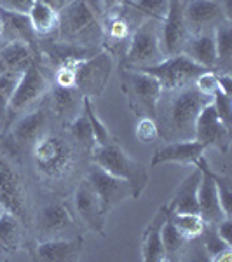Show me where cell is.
I'll return each mask as SVG.
<instances>
[{
  "mask_svg": "<svg viewBox=\"0 0 232 262\" xmlns=\"http://www.w3.org/2000/svg\"><path fill=\"white\" fill-rule=\"evenodd\" d=\"M210 101L212 98L197 91L194 84L176 91H163L154 117L159 137H163L164 142L192 140L197 116Z\"/></svg>",
  "mask_w": 232,
  "mask_h": 262,
  "instance_id": "1",
  "label": "cell"
},
{
  "mask_svg": "<svg viewBox=\"0 0 232 262\" xmlns=\"http://www.w3.org/2000/svg\"><path fill=\"white\" fill-rule=\"evenodd\" d=\"M30 154L37 177L48 184L61 185L77 175L81 154L84 152L68 133L63 135L49 129L33 143Z\"/></svg>",
  "mask_w": 232,
  "mask_h": 262,
  "instance_id": "2",
  "label": "cell"
},
{
  "mask_svg": "<svg viewBox=\"0 0 232 262\" xmlns=\"http://www.w3.org/2000/svg\"><path fill=\"white\" fill-rule=\"evenodd\" d=\"M58 40L95 48L103 46L101 16L87 0H70L60 11Z\"/></svg>",
  "mask_w": 232,
  "mask_h": 262,
  "instance_id": "3",
  "label": "cell"
},
{
  "mask_svg": "<svg viewBox=\"0 0 232 262\" xmlns=\"http://www.w3.org/2000/svg\"><path fill=\"white\" fill-rule=\"evenodd\" d=\"M91 163L100 166L101 170L112 173V175L124 179L131 184L134 200L142 196V192L145 191L147 184H149V171L147 166L136 161L134 158L128 154L119 143L115 142V138H112L110 142L103 143V145H95L89 154Z\"/></svg>",
  "mask_w": 232,
  "mask_h": 262,
  "instance_id": "4",
  "label": "cell"
},
{
  "mask_svg": "<svg viewBox=\"0 0 232 262\" xmlns=\"http://www.w3.org/2000/svg\"><path fill=\"white\" fill-rule=\"evenodd\" d=\"M0 206L21 219L27 226L32 224V208L28 187L23 171L14 163V158L0 147Z\"/></svg>",
  "mask_w": 232,
  "mask_h": 262,
  "instance_id": "5",
  "label": "cell"
},
{
  "mask_svg": "<svg viewBox=\"0 0 232 262\" xmlns=\"http://www.w3.org/2000/svg\"><path fill=\"white\" fill-rule=\"evenodd\" d=\"M122 67L126 69H147L161 63L166 54L161 46V21L145 18L134 28L128 48L124 51Z\"/></svg>",
  "mask_w": 232,
  "mask_h": 262,
  "instance_id": "6",
  "label": "cell"
},
{
  "mask_svg": "<svg viewBox=\"0 0 232 262\" xmlns=\"http://www.w3.org/2000/svg\"><path fill=\"white\" fill-rule=\"evenodd\" d=\"M49 88L51 84L49 79L45 77L42 61L35 60L21 74V79L14 90V95L11 98L9 108L6 112V119H4V126L0 135L6 133L11 128L12 122L18 119L19 116H23L25 112H28L30 108L35 107L37 103H40L42 98L48 95Z\"/></svg>",
  "mask_w": 232,
  "mask_h": 262,
  "instance_id": "7",
  "label": "cell"
},
{
  "mask_svg": "<svg viewBox=\"0 0 232 262\" xmlns=\"http://www.w3.org/2000/svg\"><path fill=\"white\" fill-rule=\"evenodd\" d=\"M51 112L45 105V100L42 98L40 103L19 116L18 119L11 124V128L0 137H6L7 142L0 143L4 150H7L12 158L30 150L32 145L35 143L45 131H49V121Z\"/></svg>",
  "mask_w": 232,
  "mask_h": 262,
  "instance_id": "8",
  "label": "cell"
},
{
  "mask_svg": "<svg viewBox=\"0 0 232 262\" xmlns=\"http://www.w3.org/2000/svg\"><path fill=\"white\" fill-rule=\"evenodd\" d=\"M121 90L128 100V107L138 117H155L157 103L163 96V88L154 75L143 70H121Z\"/></svg>",
  "mask_w": 232,
  "mask_h": 262,
  "instance_id": "9",
  "label": "cell"
},
{
  "mask_svg": "<svg viewBox=\"0 0 232 262\" xmlns=\"http://www.w3.org/2000/svg\"><path fill=\"white\" fill-rule=\"evenodd\" d=\"M113 67H115V60L110 51H96L92 56L82 60L75 69V88L86 98H98L107 88Z\"/></svg>",
  "mask_w": 232,
  "mask_h": 262,
  "instance_id": "10",
  "label": "cell"
},
{
  "mask_svg": "<svg viewBox=\"0 0 232 262\" xmlns=\"http://www.w3.org/2000/svg\"><path fill=\"white\" fill-rule=\"evenodd\" d=\"M32 224L35 227V236L39 242L81 236L77 222L68 210V205L61 201H53L40 206Z\"/></svg>",
  "mask_w": 232,
  "mask_h": 262,
  "instance_id": "11",
  "label": "cell"
},
{
  "mask_svg": "<svg viewBox=\"0 0 232 262\" xmlns=\"http://www.w3.org/2000/svg\"><path fill=\"white\" fill-rule=\"evenodd\" d=\"M140 70L154 75L159 81V84H161L163 91H176L194 84L197 75L202 74L206 69L196 65L185 54H175V56L164 58L157 65L147 67V69H140Z\"/></svg>",
  "mask_w": 232,
  "mask_h": 262,
  "instance_id": "12",
  "label": "cell"
},
{
  "mask_svg": "<svg viewBox=\"0 0 232 262\" xmlns=\"http://www.w3.org/2000/svg\"><path fill=\"white\" fill-rule=\"evenodd\" d=\"M84 179L89 182V185L92 187L96 196H98V200L107 215L115 206H119L121 203L134 198L133 187L128 180L119 179V177L112 175V173L101 170L100 166H96L92 163L84 171Z\"/></svg>",
  "mask_w": 232,
  "mask_h": 262,
  "instance_id": "13",
  "label": "cell"
},
{
  "mask_svg": "<svg viewBox=\"0 0 232 262\" xmlns=\"http://www.w3.org/2000/svg\"><path fill=\"white\" fill-rule=\"evenodd\" d=\"M72 203H74V212L77 219L87 227L91 232L100 236H105V224H107V213H105L103 206L98 200V196L92 191L89 182L82 179L77 182L72 194Z\"/></svg>",
  "mask_w": 232,
  "mask_h": 262,
  "instance_id": "14",
  "label": "cell"
},
{
  "mask_svg": "<svg viewBox=\"0 0 232 262\" xmlns=\"http://www.w3.org/2000/svg\"><path fill=\"white\" fill-rule=\"evenodd\" d=\"M183 18L191 35L213 32L227 19L220 0H187L183 2Z\"/></svg>",
  "mask_w": 232,
  "mask_h": 262,
  "instance_id": "15",
  "label": "cell"
},
{
  "mask_svg": "<svg viewBox=\"0 0 232 262\" xmlns=\"http://www.w3.org/2000/svg\"><path fill=\"white\" fill-rule=\"evenodd\" d=\"M194 138L204 143L206 147H215L222 154H227L230 149V128L220 121L212 101L206 103L197 116Z\"/></svg>",
  "mask_w": 232,
  "mask_h": 262,
  "instance_id": "16",
  "label": "cell"
},
{
  "mask_svg": "<svg viewBox=\"0 0 232 262\" xmlns=\"http://www.w3.org/2000/svg\"><path fill=\"white\" fill-rule=\"evenodd\" d=\"M183 2L185 0H170L168 14L161 21V46L166 58L182 54L191 37L183 18Z\"/></svg>",
  "mask_w": 232,
  "mask_h": 262,
  "instance_id": "17",
  "label": "cell"
},
{
  "mask_svg": "<svg viewBox=\"0 0 232 262\" xmlns=\"http://www.w3.org/2000/svg\"><path fill=\"white\" fill-rule=\"evenodd\" d=\"M194 166L201 170V180L197 187V206H199V215L206 224H218L222 219H225V213L222 210L220 200H218L217 184L213 179V170L210 166L206 154L201 156Z\"/></svg>",
  "mask_w": 232,
  "mask_h": 262,
  "instance_id": "18",
  "label": "cell"
},
{
  "mask_svg": "<svg viewBox=\"0 0 232 262\" xmlns=\"http://www.w3.org/2000/svg\"><path fill=\"white\" fill-rule=\"evenodd\" d=\"M84 238L74 236V238H56L37 242L32 248V259L39 262H74L82 257L84 252Z\"/></svg>",
  "mask_w": 232,
  "mask_h": 262,
  "instance_id": "19",
  "label": "cell"
},
{
  "mask_svg": "<svg viewBox=\"0 0 232 262\" xmlns=\"http://www.w3.org/2000/svg\"><path fill=\"white\" fill-rule=\"evenodd\" d=\"M44 100L53 119L60 121L63 126H66L84 111V96L77 88H61L54 84L49 88Z\"/></svg>",
  "mask_w": 232,
  "mask_h": 262,
  "instance_id": "20",
  "label": "cell"
},
{
  "mask_svg": "<svg viewBox=\"0 0 232 262\" xmlns=\"http://www.w3.org/2000/svg\"><path fill=\"white\" fill-rule=\"evenodd\" d=\"M208 147L199 140H182V142H166L159 147L152 156L150 166H159L166 163H178V164H191L194 166L201 156L206 154Z\"/></svg>",
  "mask_w": 232,
  "mask_h": 262,
  "instance_id": "21",
  "label": "cell"
},
{
  "mask_svg": "<svg viewBox=\"0 0 232 262\" xmlns=\"http://www.w3.org/2000/svg\"><path fill=\"white\" fill-rule=\"evenodd\" d=\"M170 217L166 205L159 206L155 215L152 217L149 226L142 232V260L143 262H164V248H163V239H161V231L163 226L166 222V219Z\"/></svg>",
  "mask_w": 232,
  "mask_h": 262,
  "instance_id": "22",
  "label": "cell"
},
{
  "mask_svg": "<svg viewBox=\"0 0 232 262\" xmlns=\"http://www.w3.org/2000/svg\"><path fill=\"white\" fill-rule=\"evenodd\" d=\"M201 170L194 166L191 175L176 185L175 192H173L170 203H166V208L170 213H199V206H197V187H199L201 180Z\"/></svg>",
  "mask_w": 232,
  "mask_h": 262,
  "instance_id": "23",
  "label": "cell"
},
{
  "mask_svg": "<svg viewBox=\"0 0 232 262\" xmlns=\"http://www.w3.org/2000/svg\"><path fill=\"white\" fill-rule=\"evenodd\" d=\"M0 19H2V35H0V44L4 42H14L21 40L27 42L28 46H32L35 49V53L39 54V37L33 32L30 19L27 14H18V12H9L0 9Z\"/></svg>",
  "mask_w": 232,
  "mask_h": 262,
  "instance_id": "24",
  "label": "cell"
},
{
  "mask_svg": "<svg viewBox=\"0 0 232 262\" xmlns=\"http://www.w3.org/2000/svg\"><path fill=\"white\" fill-rule=\"evenodd\" d=\"M27 227L11 212L0 213V255H14L27 247Z\"/></svg>",
  "mask_w": 232,
  "mask_h": 262,
  "instance_id": "25",
  "label": "cell"
},
{
  "mask_svg": "<svg viewBox=\"0 0 232 262\" xmlns=\"http://www.w3.org/2000/svg\"><path fill=\"white\" fill-rule=\"evenodd\" d=\"M35 60H40L39 54L27 42L14 40L0 44V74L2 72L23 74Z\"/></svg>",
  "mask_w": 232,
  "mask_h": 262,
  "instance_id": "26",
  "label": "cell"
},
{
  "mask_svg": "<svg viewBox=\"0 0 232 262\" xmlns=\"http://www.w3.org/2000/svg\"><path fill=\"white\" fill-rule=\"evenodd\" d=\"M182 54L194 61L196 65L202 67L206 70L217 69V46H215L213 32L197 33L191 35L182 51Z\"/></svg>",
  "mask_w": 232,
  "mask_h": 262,
  "instance_id": "27",
  "label": "cell"
},
{
  "mask_svg": "<svg viewBox=\"0 0 232 262\" xmlns=\"http://www.w3.org/2000/svg\"><path fill=\"white\" fill-rule=\"evenodd\" d=\"M28 19L37 37H48L58 30L60 25V11L53 9L48 4L35 0L32 9L28 11Z\"/></svg>",
  "mask_w": 232,
  "mask_h": 262,
  "instance_id": "28",
  "label": "cell"
},
{
  "mask_svg": "<svg viewBox=\"0 0 232 262\" xmlns=\"http://www.w3.org/2000/svg\"><path fill=\"white\" fill-rule=\"evenodd\" d=\"M161 239H163V248H164V262L182 260L183 257L187 255L191 242L180 234L178 229L173 226L170 217L166 219V222H164V226H163Z\"/></svg>",
  "mask_w": 232,
  "mask_h": 262,
  "instance_id": "29",
  "label": "cell"
},
{
  "mask_svg": "<svg viewBox=\"0 0 232 262\" xmlns=\"http://www.w3.org/2000/svg\"><path fill=\"white\" fill-rule=\"evenodd\" d=\"M232 25L223 21L213 30L215 46H217V74H230L232 65Z\"/></svg>",
  "mask_w": 232,
  "mask_h": 262,
  "instance_id": "30",
  "label": "cell"
},
{
  "mask_svg": "<svg viewBox=\"0 0 232 262\" xmlns=\"http://www.w3.org/2000/svg\"><path fill=\"white\" fill-rule=\"evenodd\" d=\"M68 135L72 137V140L79 145L84 154L89 156L92 147H95V131H92V126L89 119H87L86 112H81L75 119H72L68 124Z\"/></svg>",
  "mask_w": 232,
  "mask_h": 262,
  "instance_id": "31",
  "label": "cell"
},
{
  "mask_svg": "<svg viewBox=\"0 0 232 262\" xmlns=\"http://www.w3.org/2000/svg\"><path fill=\"white\" fill-rule=\"evenodd\" d=\"M170 219L173 226L189 242H197V238L202 234L206 226V222L202 221L199 213H170Z\"/></svg>",
  "mask_w": 232,
  "mask_h": 262,
  "instance_id": "32",
  "label": "cell"
},
{
  "mask_svg": "<svg viewBox=\"0 0 232 262\" xmlns=\"http://www.w3.org/2000/svg\"><path fill=\"white\" fill-rule=\"evenodd\" d=\"M21 79L19 72H2L0 74V131H2L6 112L9 108L11 98L14 95V90Z\"/></svg>",
  "mask_w": 232,
  "mask_h": 262,
  "instance_id": "33",
  "label": "cell"
},
{
  "mask_svg": "<svg viewBox=\"0 0 232 262\" xmlns=\"http://www.w3.org/2000/svg\"><path fill=\"white\" fill-rule=\"evenodd\" d=\"M197 242H201V248L204 250V253L208 255L210 260H212L215 255L222 253L223 250H230L232 248V245L223 242L220 236H218L215 224H206L204 231H202V234L197 238Z\"/></svg>",
  "mask_w": 232,
  "mask_h": 262,
  "instance_id": "34",
  "label": "cell"
},
{
  "mask_svg": "<svg viewBox=\"0 0 232 262\" xmlns=\"http://www.w3.org/2000/svg\"><path fill=\"white\" fill-rule=\"evenodd\" d=\"M128 6H131L134 11L143 18L163 21L168 14L170 0H126Z\"/></svg>",
  "mask_w": 232,
  "mask_h": 262,
  "instance_id": "35",
  "label": "cell"
},
{
  "mask_svg": "<svg viewBox=\"0 0 232 262\" xmlns=\"http://www.w3.org/2000/svg\"><path fill=\"white\" fill-rule=\"evenodd\" d=\"M213 179L217 184L218 200H220L222 210L225 217H232V189H230V177L213 171Z\"/></svg>",
  "mask_w": 232,
  "mask_h": 262,
  "instance_id": "36",
  "label": "cell"
},
{
  "mask_svg": "<svg viewBox=\"0 0 232 262\" xmlns=\"http://www.w3.org/2000/svg\"><path fill=\"white\" fill-rule=\"evenodd\" d=\"M138 142L140 143H154L159 138V128L154 117H140L134 129Z\"/></svg>",
  "mask_w": 232,
  "mask_h": 262,
  "instance_id": "37",
  "label": "cell"
},
{
  "mask_svg": "<svg viewBox=\"0 0 232 262\" xmlns=\"http://www.w3.org/2000/svg\"><path fill=\"white\" fill-rule=\"evenodd\" d=\"M194 88H196L197 91H201L202 95L212 98L215 93L220 90V86H218V74L215 70H204L202 74H199L196 77Z\"/></svg>",
  "mask_w": 232,
  "mask_h": 262,
  "instance_id": "38",
  "label": "cell"
},
{
  "mask_svg": "<svg viewBox=\"0 0 232 262\" xmlns=\"http://www.w3.org/2000/svg\"><path fill=\"white\" fill-rule=\"evenodd\" d=\"M212 105L217 111L218 117L225 126L230 128V116H232V103H230V95L223 93L222 90H218L215 95L212 96Z\"/></svg>",
  "mask_w": 232,
  "mask_h": 262,
  "instance_id": "39",
  "label": "cell"
},
{
  "mask_svg": "<svg viewBox=\"0 0 232 262\" xmlns=\"http://www.w3.org/2000/svg\"><path fill=\"white\" fill-rule=\"evenodd\" d=\"M35 0H0V9L18 12V14H28Z\"/></svg>",
  "mask_w": 232,
  "mask_h": 262,
  "instance_id": "40",
  "label": "cell"
},
{
  "mask_svg": "<svg viewBox=\"0 0 232 262\" xmlns=\"http://www.w3.org/2000/svg\"><path fill=\"white\" fill-rule=\"evenodd\" d=\"M215 227H217L218 236H220L223 242H227L229 245H232V217L222 219V221L218 222V224H215Z\"/></svg>",
  "mask_w": 232,
  "mask_h": 262,
  "instance_id": "41",
  "label": "cell"
},
{
  "mask_svg": "<svg viewBox=\"0 0 232 262\" xmlns=\"http://www.w3.org/2000/svg\"><path fill=\"white\" fill-rule=\"evenodd\" d=\"M40 2L48 4V6H51L53 9H56V11H61L63 7H65L66 4L70 2V0H40Z\"/></svg>",
  "mask_w": 232,
  "mask_h": 262,
  "instance_id": "42",
  "label": "cell"
},
{
  "mask_svg": "<svg viewBox=\"0 0 232 262\" xmlns=\"http://www.w3.org/2000/svg\"><path fill=\"white\" fill-rule=\"evenodd\" d=\"M230 257H232V248H230V250H223L222 253L215 255L212 260L213 262H223V260H230Z\"/></svg>",
  "mask_w": 232,
  "mask_h": 262,
  "instance_id": "43",
  "label": "cell"
},
{
  "mask_svg": "<svg viewBox=\"0 0 232 262\" xmlns=\"http://www.w3.org/2000/svg\"><path fill=\"white\" fill-rule=\"evenodd\" d=\"M101 4H103V9H112V7H117L121 6V4H126V0H101Z\"/></svg>",
  "mask_w": 232,
  "mask_h": 262,
  "instance_id": "44",
  "label": "cell"
},
{
  "mask_svg": "<svg viewBox=\"0 0 232 262\" xmlns=\"http://www.w3.org/2000/svg\"><path fill=\"white\" fill-rule=\"evenodd\" d=\"M2 28H4L2 27V19H0V35H2Z\"/></svg>",
  "mask_w": 232,
  "mask_h": 262,
  "instance_id": "45",
  "label": "cell"
},
{
  "mask_svg": "<svg viewBox=\"0 0 232 262\" xmlns=\"http://www.w3.org/2000/svg\"><path fill=\"white\" fill-rule=\"evenodd\" d=\"M4 212V208H2V206H0V213H2Z\"/></svg>",
  "mask_w": 232,
  "mask_h": 262,
  "instance_id": "46",
  "label": "cell"
}]
</instances>
